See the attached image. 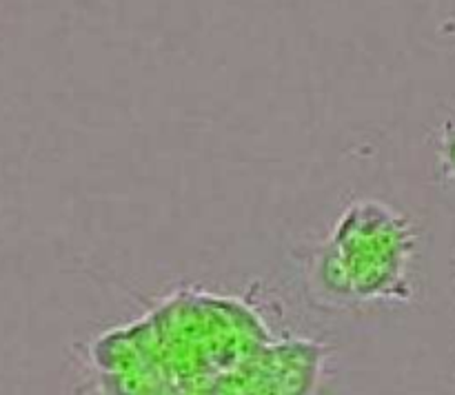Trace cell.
<instances>
[{
    "instance_id": "1",
    "label": "cell",
    "mask_w": 455,
    "mask_h": 395,
    "mask_svg": "<svg viewBox=\"0 0 455 395\" xmlns=\"http://www.w3.org/2000/svg\"><path fill=\"white\" fill-rule=\"evenodd\" d=\"M360 297L403 296V266L413 244L407 220L378 202H358L342 216L333 235Z\"/></svg>"
},
{
    "instance_id": "2",
    "label": "cell",
    "mask_w": 455,
    "mask_h": 395,
    "mask_svg": "<svg viewBox=\"0 0 455 395\" xmlns=\"http://www.w3.org/2000/svg\"><path fill=\"white\" fill-rule=\"evenodd\" d=\"M320 280H323V284L331 293H338V296H355L349 269H347L340 251L331 242H329L327 251L320 257Z\"/></svg>"
},
{
    "instance_id": "3",
    "label": "cell",
    "mask_w": 455,
    "mask_h": 395,
    "mask_svg": "<svg viewBox=\"0 0 455 395\" xmlns=\"http://www.w3.org/2000/svg\"><path fill=\"white\" fill-rule=\"evenodd\" d=\"M440 158H443L444 171L455 178V124L451 122L444 127L443 145H440Z\"/></svg>"
}]
</instances>
